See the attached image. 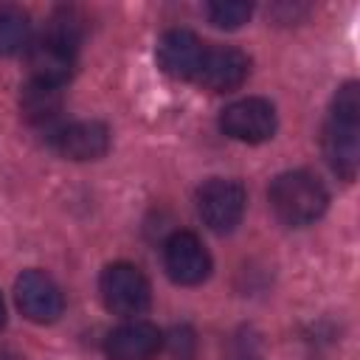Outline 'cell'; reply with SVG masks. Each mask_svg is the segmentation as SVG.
<instances>
[{
    "mask_svg": "<svg viewBox=\"0 0 360 360\" xmlns=\"http://www.w3.org/2000/svg\"><path fill=\"white\" fill-rule=\"evenodd\" d=\"M98 290H101L104 307L121 318H135V315L146 312V307L152 301V287H149L146 276L129 262L107 264L101 270Z\"/></svg>",
    "mask_w": 360,
    "mask_h": 360,
    "instance_id": "277c9868",
    "label": "cell"
},
{
    "mask_svg": "<svg viewBox=\"0 0 360 360\" xmlns=\"http://www.w3.org/2000/svg\"><path fill=\"white\" fill-rule=\"evenodd\" d=\"M62 87L28 79L20 90V112L34 127H51L62 112Z\"/></svg>",
    "mask_w": 360,
    "mask_h": 360,
    "instance_id": "4fadbf2b",
    "label": "cell"
},
{
    "mask_svg": "<svg viewBox=\"0 0 360 360\" xmlns=\"http://www.w3.org/2000/svg\"><path fill=\"white\" fill-rule=\"evenodd\" d=\"M323 155L335 174L354 180L360 166V87L346 82L338 87L323 127Z\"/></svg>",
    "mask_w": 360,
    "mask_h": 360,
    "instance_id": "7a4b0ae2",
    "label": "cell"
},
{
    "mask_svg": "<svg viewBox=\"0 0 360 360\" xmlns=\"http://www.w3.org/2000/svg\"><path fill=\"white\" fill-rule=\"evenodd\" d=\"M248 194L242 183L228 177H211L197 191V214L214 233H231L245 214Z\"/></svg>",
    "mask_w": 360,
    "mask_h": 360,
    "instance_id": "5b68a950",
    "label": "cell"
},
{
    "mask_svg": "<svg viewBox=\"0 0 360 360\" xmlns=\"http://www.w3.org/2000/svg\"><path fill=\"white\" fill-rule=\"evenodd\" d=\"M31 45V20L20 6H0V56H17Z\"/></svg>",
    "mask_w": 360,
    "mask_h": 360,
    "instance_id": "5bb4252c",
    "label": "cell"
},
{
    "mask_svg": "<svg viewBox=\"0 0 360 360\" xmlns=\"http://www.w3.org/2000/svg\"><path fill=\"white\" fill-rule=\"evenodd\" d=\"M79 42H82V17L73 8H59L45 25V31L37 39H31L25 51L31 79L62 87L76 70Z\"/></svg>",
    "mask_w": 360,
    "mask_h": 360,
    "instance_id": "6da1fadb",
    "label": "cell"
},
{
    "mask_svg": "<svg viewBox=\"0 0 360 360\" xmlns=\"http://www.w3.org/2000/svg\"><path fill=\"white\" fill-rule=\"evenodd\" d=\"M51 146L70 160H96L110 149V129L101 121H70L51 132Z\"/></svg>",
    "mask_w": 360,
    "mask_h": 360,
    "instance_id": "30bf717a",
    "label": "cell"
},
{
    "mask_svg": "<svg viewBox=\"0 0 360 360\" xmlns=\"http://www.w3.org/2000/svg\"><path fill=\"white\" fill-rule=\"evenodd\" d=\"M267 200H270L276 219L290 225V228L312 225L315 219L323 217V211L329 205V194H326L323 183L304 169L281 172L270 183Z\"/></svg>",
    "mask_w": 360,
    "mask_h": 360,
    "instance_id": "3957f363",
    "label": "cell"
},
{
    "mask_svg": "<svg viewBox=\"0 0 360 360\" xmlns=\"http://www.w3.org/2000/svg\"><path fill=\"white\" fill-rule=\"evenodd\" d=\"M202 53H205V42L188 28H172L158 39V65L163 68V73L174 79L194 82Z\"/></svg>",
    "mask_w": 360,
    "mask_h": 360,
    "instance_id": "8fae6325",
    "label": "cell"
},
{
    "mask_svg": "<svg viewBox=\"0 0 360 360\" xmlns=\"http://www.w3.org/2000/svg\"><path fill=\"white\" fill-rule=\"evenodd\" d=\"M248 73H250V59L245 51L233 45H205L194 82L211 93H228L236 90L248 79Z\"/></svg>",
    "mask_w": 360,
    "mask_h": 360,
    "instance_id": "9c48e42d",
    "label": "cell"
},
{
    "mask_svg": "<svg viewBox=\"0 0 360 360\" xmlns=\"http://www.w3.org/2000/svg\"><path fill=\"white\" fill-rule=\"evenodd\" d=\"M3 323H6V304H3V295H0V329H3Z\"/></svg>",
    "mask_w": 360,
    "mask_h": 360,
    "instance_id": "2e32d148",
    "label": "cell"
},
{
    "mask_svg": "<svg viewBox=\"0 0 360 360\" xmlns=\"http://www.w3.org/2000/svg\"><path fill=\"white\" fill-rule=\"evenodd\" d=\"M163 346V335L155 323L132 318L115 326L104 340V354L110 360H152Z\"/></svg>",
    "mask_w": 360,
    "mask_h": 360,
    "instance_id": "7c38bea8",
    "label": "cell"
},
{
    "mask_svg": "<svg viewBox=\"0 0 360 360\" xmlns=\"http://www.w3.org/2000/svg\"><path fill=\"white\" fill-rule=\"evenodd\" d=\"M205 14L211 20V25L217 28H225V31H233L239 25H245L253 14V6L250 3H242V0H219V3H208L205 6Z\"/></svg>",
    "mask_w": 360,
    "mask_h": 360,
    "instance_id": "9a60e30c",
    "label": "cell"
},
{
    "mask_svg": "<svg viewBox=\"0 0 360 360\" xmlns=\"http://www.w3.org/2000/svg\"><path fill=\"white\" fill-rule=\"evenodd\" d=\"M276 107L267 98H239L228 104L219 115V129L242 143H262L270 141L276 132Z\"/></svg>",
    "mask_w": 360,
    "mask_h": 360,
    "instance_id": "52a82bcc",
    "label": "cell"
},
{
    "mask_svg": "<svg viewBox=\"0 0 360 360\" xmlns=\"http://www.w3.org/2000/svg\"><path fill=\"white\" fill-rule=\"evenodd\" d=\"M14 298L20 312L34 323H53L65 312L59 284L42 270H22L14 281Z\"/></svg>",
    "mask_w": 360,
    "mask_h": 360,
    "instance_id": "ba28073f",
    "label": "cell"
},
{
    "mask_svg": "<svg viewBox=\"0 0 360 360\" xmlns=\"http://www.w3.org/2000/svg\"><path fill=\"white\" fill-rule=\"evenodd\" d=\"M163 267L174 284L197 287L211 276V253L191 231H174L163 242Z\"/></svg>",
    "mask_w": 360,
    "mask_h": 360,
    "instance_id": "8992f818",
    "label": "cell"
}]
</instances>
